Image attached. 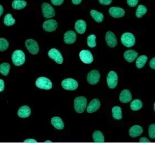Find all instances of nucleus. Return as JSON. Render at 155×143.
Listing matches in <instances>:
<instances>
[{
    "label": "nucleus",
    "mask_w": 155,
    "mask_h": 143,
    "mask_svg": "<svg viewBox=\"0 0 155 143\" xmlns=\"http://www.w3.org/2000/svg\"><path fill=\"white\" fill-rule=\"evenodd\" d=\"M12 58L13 63L15 66H21L25 61V55L23 50H18L13 52Z\"/></svg>",
    "instance_id": "nucleus-1"
},
{
    "label": "nucleus",
    "mask_w": 155,
    "mask_h": 143,
    "mask_svg": "<svg viewBox=\"0 0 155 143\" xmlns=\"http://www.w3.org/2000/svg\"><path fill=\"white\" fill-rule=\"evenodd\" d=\"M87 100L84 97H78L74 100V109L78 113H82L85 110Z\"/></svg>",
    "instance_id": "nucleus-2"
},
{
    "label": "nucleus",
    "mask_w": 155,
    "mask_h": 143,
    "mask_svg": "<svg viewBox=\"0 0 155 143\" xmlns=\"http://www.w3.org/2000/svg\"><path fill=\"white\" fill-rule=\"evenodd\" d=\"M121 41L124 46L129 48L132 47L135 44L136 38L132 33L127 32L121 35Z\"/></svg>",
    "instance_id": "nucleus-3"
},
{
    "label": "nucleus",
    "mask_w": 155,
    "mask_h": 143,
    "mask_svg": "<svg viewBox=\"0 0 155 143\" xmlns=\"http://www.w3.org/2000/svg\"><path fill=\"white\" fill-rule=\"evenodd\" d=\"M35 85L39 89L50 90L52 88V83L50 80L46 77H39L35 81Z\"/></svg>",
    "instance_id": "nucleus-4"
},
{
    "label": "nucleus",
    "mask_w": 155,
    "mask_h": 143,
    "mask_svg": "<svg viewBox=\"0 0 155 143\" xmlns=\"http://www.w3.org/2000/svg\"><path fill=\"white\" fill-rule=\"evenodd\" d=\"M61 86L66 90H75L78 87V83L73 79L68 78L62 81Z\"/></svg>",
    "instance_id": "nucleus-5"
},
{
    "label": "nucleus",
    "mask_w": 155,
    "mask_h": 143,
    "mask_svg": "<svg viewBox=\"0 0 155 143\" xmlns=\"http://www.w3.org/2000/svg\"><path fill=\"white\" fill-rule=\"evenodd\" d=\"M25 46L28 51L32 54H37L39 52V48L38 44L34 39H29L25 42Z\"/></svg>",
    "instance_id": "nucleus-6"
},
{
    "label": "nucleus",
    "mask_w": 155,
    "mask_h": 143,
    "mask_svg": "<svg viewBox=\"0 0 155 143\" xmlns=\"http://www.w3.org/2000/svg\"><path fill=\"white\" fill-rule=\"evenodd\" d=\"M42 11L43 16H44V18L47 19L52 18L55 15L54 8L50 4L47 2H45L42 4Z\"/></svg>",
    "instance_id": "nucleus-7"
},
{
    "label": "nucleus",
    "mask_w": 155,
    "mask_h": 143,
    "mask_svg": "<svg viewBox=\"0 0 155 143\" xmlns=\"http://www.w3.org/2000/svg\"><path fill=\"white\" fill-rule=\"evenodd\" d=\"M100 73L98 70H92L88 73L87 81L91 85H96L100 81Z\"/></svg>",
    "instance_id": "nucleus-8"
},
{
    "label": "nucleus",
    "mask_w": 155,
    "mask_h": 143,
    "mask_svg": "<svg viewBox=\"0 0 155 143\" xmlns=\"http://www.w3.org/2000/svg\"><path fill=\"white\" fill-rule=\"evenodd\" d=\"M48 56L58 64H62L64 61L62 54L56 48H52L48 52Z\"/></svg>",
    "instance_id": "nucleus-9"
},
{
    "label": "nucleus",
    "mask_w": 155,
    "mask_h": 143,
    "mask_svg": "<svg viewBox=\"0 0 155 143\" xmlns=\"http://www.w3.org/2000/svg\"><path fill=\"white\" fill-rule=\"evenodd\" d=\"M43 28L47 32H52L57 29L58 23L56 20L54 19L48 20L43 23Z\"/></svg>",
    "instance_id": "nucleus-10"
},
{
    "label": "nucleus",
    "mask_w": 155,
    "mask_h": 143,
    "mask_svg": "<svg viewBox=\"0 0 155 143\" xmlns=\"http://www.w3.org/2000/svg\"><path fill=\"white\" fill-rule=\"evenodd\" d=\"M107 83L110 89H114L117 86L118 83V77L117 73L115 71H111L109 73L107 77Z\"/></svg>",
    "instance_id": "nucleus-11"
},
{
    "label": "nucleus",
    "mask_w": 155,
    "mask_h": 143,
    "mask_svg": "<svg viewBox=\"0 0 155 143\" xmlns=\"http://www.w3.org/2000/svg\"><path fill=\"white\" fill-rule=\"evenodd\" d=\"M79 57L81 61L86 64H89L93 62V55L88 50H81L79 53Z\"/></svg>",
    "instance_id": "nucleus-12"
},
{
    "label": "nucleus",
    "mask_w": 155,
    "mask_h": 143,
    "mask_svg": "<svg viewBox=\"0 0 155 143\" xmlns=\"http://www.w3.org/2000/svg\"><path fill=\"white\" fill-rule=\"evenodd\" d=\"M105 40L107 45L111 48H114L117 46V39L113 31H109L106 33L105 36Z\"/></svg>",
    "instance_id": "nucleus-13"
},
{
    "label": "nucleus",
    "mask_w": 155,
    "mask_h": 143,
    "mask_svg": "<svg viewBox=\"0 0 155 143\" xmlns=\"http://www.w3.org/2000/svg\"><path fill=\"white\" fill-rule=\"evenodd\" d=\"M110 15L114 18H120L125 15L124 9L118 7H111L109 10Z\"/></svg>",
    "instance_id": "nucleus-14"
},
{
    "label": "nucleus",
    "mask_w": 155,
    "mask_h": 143,
    "mask_svg": "<svg viewBox=\"0 0 155 143\" xmlns=\"http://www.w3.org/2000/svg\"><path fill=\"white\" fill-rule=\"evenodd\" d=\"M101 107V102L98 99H94L89 103L87 108V111L88 113H92L96 112Z\"/></svg>",
    "instance_id": "nucleus-15"
},
{
    "label": "nucleus",
    "mask_w": 155,
    "mask_h": 143,
    "mask_svg": "<svg viewBox=\"0 0 155 143\" xmlns=\"http://www.w3.org/2000/svg\"><path fill=\"white\" fill-rule=\"evenodd\" d=\"M77 39V34L75 32L73 31H66L64 36V42L68 44L74 43Z\"/></svg>",
    "instance_id": "nucleus-16"
},
{
    "label": "nucleus",
    "mask_w": 155,
    "mask_h": 143,
    "mask_svg": "<svg viewBox=\"0 0 155 143\" xmlns=\"http://www.w3.org/2000/svg\"><path fill=\"white\" fill-rule=\"evenodd\" d=\"M119 99L123 103H127L132 99V95L128 89H124L121 91L119 96Z\"/></svg>",
    "instance_id": "nucleus-17"
},
{
    "label": "nucleus",
    "mask_w": 155,
    "mask_h": 143,
    "mask_svg": "<svg viewBox=\"0 0 155 143\" xmlns=\"http://www.w3.org/2000/svg\"><path fill=\"white\" fill-rule=\"evenodd\" d=\"M143 132V128L140 125H134L129 129V134L132 138H136L140 135Z\"/></svg>",
    "instance_id": "nucleus-18"
},
{
    "label": "nucleus",
    "mask_w": 155,
    "mask_h": 143,
    "mask_svg": "<svg viewBox=\"0 0 155 143\" xmlns=\"http://www.w3.org/2000/svg\"><path fill=\"white\" fill-rule=\"evenodd\" d=\"M138 54L133 50H126L124 54V57L128 62L132 63L138 57Z\"/></svg>",
    "instance_id": "nucleus-19"
},
{
    "label": "nucleus",
    "mask_w": 155,
    "mask_h": 143,
    "mask_svg": "<svg viewBox=\"0 0 155 143\" xmlns=\"http://www.w3.org/2000/svg\"><path fill=\"white\" fill-rule=\"evenodd\" d=\"M75 31L79 34H84L87 29V24L83 20H79L75 23Z\"/></svg>",
    "instance_id": "nucleus-20"
},
{
    "label": "nucleus",
    "mask_w": 155,
    "mask_h": 143,
    "mask_svg": "<svg viewBox=\"0 0 155 143\" xmlns=\"http://www.w3.org/2000/svg\"><path fill=\"white\" fill-rule=\"evenodd\" d=\"M31 114V109L28 106H23L18 111V115L20 118H27Z\"/></svg>",
    "instance_id": "nucleus-21"
},
{
    "label": "nucleus",
    "mask_w": 155,
    "mask_h": 143,
    "mask_svg": "<svg viewBox=\"0 0 155 143\" xmlns=\"http://www.w3.org/2000/svg\"><path fill=\"white\" fill-rule=\"evenodd\" d=\"M51 124L56 129L61 130L64 128V124L62 119L59 117H54L51 119Z\"/></svg>",
    "instance_id": "nucleus-22"
},
{
    "label": "nucleus",
    "mask_w": 155,
    "mask_h": 143,
    "mask_svg": "<svg viewBox=\"0 0 155 143\" xmlns=\"http://www.w3.org/2000/svg\"><path fill=\"white\" fill-rule=\"evenodd\" d=\"M27 6V2L24 0H14L12 3V7L15 10H21Z\"/></svg>",
    "instance_id": "nucleus-23"
},
{
    "label": "nucleus",
    "mask_w": 155,
    "mask_h": 143,
    "mask_svg": "<svg viewBox=\"0 0 155 143\" xmlns=\"http://www.w3.org/2000/svg\"><path fill=\"white\" fill-rule=\"evenodd\" d=\"M90 14H91V15L92 17V18L94 19V20L98 23H101L104 19V15L101 12L97 11L96 10H92L90 11Z\"/></svg>",
    "instance_id": "nucleus-24"
},
{
    "label": "nucleus",
    "mask_w": 155,
    "mask_h": 143,
    "mask_svg": "<svg viewBox=\"0 0 155 143\" xmlns=\"http://www.w3.org/2000/svg\"><path fill=\"white\" fill-rule=\"evenodd\" d=\"M93 141L95 143H104L105 142V138L103 133L102 132L97 130L93 133L92 135Z\"/></svg>",
    "instance_id": "nucleus-25"
},
{
    "label": "nucleus",
    "mask_w": 155,
    "mask_h": 143,
    "mask_svg": "<svg viewBox=\"0 0 155 143\" xmlns=\"http://www.w3.org/2000/svg\"><path fill=\"white\" fill-rule=\"evenodd\" d=\"M148 57L146 55H142L137 59L136 66L138 69H142L143 67L147 61Z\"/></svg>",
    "instance_id": "nucleus-26"
},
{
    "label": "nucleus",
    "mask_w": 155,
    "mask_h": 143,
    "mask_svg": "<svg viewBox=\"0 0 155 143\" xmlns=\"http://www.w3.org/2000/svg\"><path fill=\"white\" fill-rule=\"evenodd\" d=\"M113 118L115 120H121L123 117L121 108L119 106H115L112 109Z\"/></svg>",
    "instance_id": "nucleus-27"
},
{
    "label": "nucleus",
    "mask_w": 155,
    "mask_h": 143,
    "mask_svg": "<svg viewBox=\"0 0 155 143\" xmlns=\"http://www.w3.org/2000/svg\"><path fill=\"white\" fill-rule=\"evenodd\" d=\"M147 12V8L144 5H140L138 6L136 10V15L138 18H140L143 16Z\"/></svg>",
    "instance_id": "nucleus-28"
},
{
    "label": "nucleus",
    "mask_w": 155,
    "mask_h": 143,
    "mask_svg": "<svg viewBox=\"0 0 155 143\" xmlns=\"http://www.w3.org/2000/svg\"><path fill=\"white\" fill-rule=\"evenodd\" d=\"M10 70V65L8 63H2L0 65V73L5 76H7Z\"/></svg>",
    "instance_id": "nucleus-29"
},
{
    "label": "nucleus",
    "mask_w": 155,
    "mask_h": 143,
    "mask_svg": "<svg viewBox=\"0 0 155 143\" xmlns=\"http://www.w3.org/2000/svg\"><path fill=\"white\" fill-rule=\"evenodd\" d=\"M143 107V104L142 101L140 99H135L132 101L130 104V108L132 110L134 111H139Z\"/></svg>",
    "instance_id": "nucleus-30"
},
{
    "label": "nucleus",
    "mask_w": 155,
    "mask_h": 143,
    "mask_svg": "<svg viewBox=\"0 0 155 143\" xmlns=\"http://www.w3.org/2000/svg\"><path fill=\"white\" fill-rule=\"evenodd\" d=\"M4 23L6 26H12L15 23V20L13 18L12 14H8L4 18Z\"/></svg>",
    "instance_id": "nucleus-31"
},
{
    "label": "nucleus",
    "mask_w": 155,
    "mask_h": 143,
    "mask_svg": "<svg viewBox=\"0 0 155 143\" xmlns=\"http://www.w3.org/2000/svg\"><path fill=\"white\" fill-rule=\"evenodd\" d=\"M96 37L94 34L89 35L87 38V44L91 48H94L96 46Z\"/></svg>",
    "instance_id": "nucleus-32"
},
{
    "label": "nucleus",
    "mask_w": 155,
    "mask_h": 143,
    "mask_svg": "<svg viewBox=\"0 0 155 143\" xmlns=\"http://www.w3.org/2000/svg\"><path fill=\"white\" fill-rule=\"evenodd\" d=\"M9 47V43L8 41L4 38H0V51L2 52L6 50Z\"/></svg>",
    "instance_id": "nucleus-33"
},
{
    "label": "nucleus",
    "mask_w": 155,
    "mask_h": 143,
    "mask_svg": "<svg viewBox=\"0 0 155 143\" xmlns=\"http://www.w3.org/2000/svg\"><path fill=\"white\" fill-rule=\"evenodd\" d=\"M148 134L149 136L151 139H155V125L152 124L149 126L148 128Z\"/></svg>",
    "instance_id": "nucleus-34"
},
{
    "label": "nucleus",
    "mask_w": 155,
    "mask_h": 143,
    "mask_svg": "<svg viewBox=\"0 0 155 143\" xmlns=\"http://www.w3.org/2000/svg\"><path fill=\"white\" fill-rule=\"evenodd\" d=\"M138 3V0H127V4L130 7H135Z\"/></svg>",
    "instance_id": "nucleus-35"
},
{
    "label": "nucleus",
    "mask_w": 155,
    "mask_h": 143,
    "mask_svg": "<svg viewBox=\"0 0 155 143\" xmlns=\"http://www.w3.org/2000/svg\"><path fill=\"white\" fill-rule=\"evenodd\" d=\"M64 0H51L52 4L56 6H60L64 2Z\"/></svg>",
    "instance_id": "nucleus-36"
},
{
    "label": "nucleus",
    "mask_w": 155,
    "mask_h": 143,
    "mask_svg": "<svg viewBox=\"0 0 155 143\" xmlns=\"http://www.w3.org/2000/svg\"><path fill=\"white\" fill-rule=\"evenodd\" d=\"M113 0H99V2L103 5H109L111 4Z\"/></svg>",
    "instance_id": "nucleus-37"
},
{
    "label": "nucleus",
    "mask_w": 155,
    "mask_h": 143,
    "mask_svg": "<svg viewBox=\"0 0 155 143\" xmlns=\"http://www.w3.org/2000/svg\"><path fill=\"white\" fill-rule=\"evenodd\" d=\"M5 88V82L4 80L0 79V92H2Z\"/></svg>",
    "instance_id": "nucleus-38"
},
{
    "label": "nucleus",
    "mask_w": 155,
    "mask_h": 143,
    "mask_svg": "<svg viewBox=\"0 0 155 143\" xmlns=\"http://www.w3.org/2000/svg\"><path fill=\"white\" fill-rule=\"evenodd\" d=\"M150 67H151L152 69H155V57H153V58H152L151 60L150 61Z\"/></svg>",
    "instance_id": "nucleus-39"
},
{
    "label": "nucleus",
    "mask_w": 155,
    "mask_h": 143,
    "mask_svg": "<svg viewBox=\"0 0 155 143\" xmlns=\"http://www.w3.org/2000/svg\"><path fill=\"white\" fill-rule=\"evenodd\" d=\"M140 143H150V141L147 138L142 137L140 139Z\"/></svg>",
    "instance_id": "nucleus-40"
},
{
    "label": "nucleus",
    "mask_w": 155,
    "mask_h": 143,
    "mask_svg": "<svg viewBox=\"0 0 155 143\" xmlns=\"http://www.w3.org/2000/svg\"><path fill=\"white\" fill-rule=\"evenodd\" d=\"M24 143H37V141L33 139H28L25 140Z\"/></svg>",
    "instance_id": "nucleus-41"
},
{
    "label": "nucleus",
    "mask_w": 155,
    "mask_h": 143,
    "mask_svg": "<svg viewBox=\"0 0 155 143\" xmlns=\"http://www.w3.org/2000/svg\"><path fill=\"white\" fill-rule=\"evenodd\" d=\"M81 1L82 0H72V2L74 5H77L81 3Z\"/></svg>",
    "instance_id": "nucleus-42"
},
{
    "label": "nucleus",
    "mask_w": 155,
    "mask_h": 143,
    "mask_svg": "<svg viewBox=\"0 0 155 143\" xmlns=\"http://www.w3.org/2000/svg\"><path fill=\"white\" fill-rule=\"evenodd\" d=\"M4 8L2 5H0V17L2 16V15L3 14V12H4Z\"/></svg>",
    "instance_id": "nucleus-43"
},
{
    "label": "nucleus",
    "mask_w": 155,
    "mask_h": 143,
    "mask_svg": "<svg viewBox=\"0 0 155 143\" xmlns=\"http://www.w3.org/2000/svg\"><path fill=\"white\" fill-rule=\"evenodd\" d=\"M51 142H52V141H50V140H47V141H45V143H51Z\"/></svg>",
    "instance_id": "nucleus-44"
}]
</instances>
